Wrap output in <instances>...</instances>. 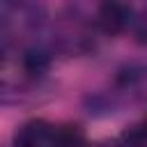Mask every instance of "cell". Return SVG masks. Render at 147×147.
<instances>
[{"instance_id": "obj_1", "label": "cell", "mask_w": 147, "mask_h": 147, "mask_svg": "<svg viewBox=\"0 0 147 147\" xmlns=\"http://www.w3.org/2000/svg\"><path fill=\"white\" fill-rule=\"evenodd\" d=\"M21 145H46L55 142V126H48L46 122H30L23 126V131L16 138Z\"/></svg>"}, {"instance_id": "obj_2", "label": "cell", "mask_w": 147, "mask_h": 147, "mask_svg": "<svg viewBox=\"0 0 147 147\" xmlns=\"http://www.w3.org/2000/svg\"><path fill=\"white\" fill-rule=\"evenodd\" d=\"M126 18H129V14L119 2H106L101 7V11H99V25L110 34L119 32L126 25Z\"/></svg>"}, {"instance_id": "obj_3", "label": "cell", "mask_w": 147, "mask_h": 147, "mask_svg": "<svg viewBox=\"0 0 147 147\" xmlns=\"http://www.w3.org/2000/svg\"><path fill=\"white\" fill-rule=\"evenodd\" d=\"M83 133L78 126H55V142L57 145H71V142H80Z\"/></svg>"}]
</instances>
